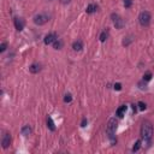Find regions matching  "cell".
<instances>
[{
  "instance_id": "9a60e30c",
  "label": "cell",
  "mask_w": 154,
  "mask_h": 154,
  "mask_svg": "<svg viewBox=\"0 0 154 154\" xmlns=\"http://www.w3.org/2000/svg\"><path fill=\"white\" fill-rule=\"evenodd\" d=\"M53 47H54L56 49H60L61 47H63V41H61V40H59V39H58V40L56 41V42L53 44Z\"/></svg>"
},
{
  "instance_id": "8992f818",
  "label": "cell",
  "mask_w": 154,
  "mask_h": 154,
  "mask_svg": "<svg viewBox=\"0 0 154 154\" xmlns=\"http://www.w3.org/2000/svg\"><path fill=\"white\" fill-rule=\"evenodd\" d=\"M57 40H58V36H57V34H54V33H51V34H48V35H46V36H45L44 42H45V45H53Z\"/></svg>"
},
{
  "instance_id": "ffe728a7",
  "label": "cell",
  "mask_w": 154,
  "mask_h": 154,
  "mask_svg": "<svg viewBox=\"0 0 154 154\" xmlns=\"http://www.w3.org/2000/svg\"><path fill=\"white\" fill-rule=\"evenodd\" d=\"M132 40H134V39H132L131 36H129V37H127V40H124V41H123V45H124V46H128L130 42H131V41Z\"/></svg>"
},
{
  "instance_id": "7a4b0ae2",
  "label": "cell",
  "mask_w": 154,
  "mask_h": 154,
  "mask_svg": "<svg viewBox=\"0 0 154 154\" xmlns=\"http://www.w3.org/2000/svg\"><path fill=\"white\" fill-rule=\"evenodd\" d=\"M118 127V120L116 118H111L107 123V125H106V132H107V135L108 137L111 139L112 143H115L116 140H115V132H116V129Z\"/></svg>"
},
{
  "instance_id": "277c9868",
  "label": "cell",
  "mask_w": 154,
  "mask_h": 154,
  "mask_svg": "<svg viewBox=\"0 0 154 154\" xmlns=\"http://www.w3.org/2000/svg\"><path fill=\"white\" fill-rule=\"evenodd\" d=\"M49 18L51 17L48 15H46V13H40V15L34 17V23L36 25H44V24H46L48 22Z\"/></svg>"
},
{
  "instance_id": "3957f363",
  "label": "cell",
  "mask_w": 154,
  "mask_h": 154,
  "mask_svg": "<svg viewBox=\"0 0 154 154\" xmlns=\"http://www.w3.org/2000/svg\"><path fill=\"white\" fill-rule=\"evenodd\" d=\"M150 19H152V16L148 11H143L139 16V22L142 27H148L150 24Z\"/></svg>"
},
{
  "instance_id": "cb8c5ba5",
  "label": "cell",
  "mask_w": 154,
  "mask_h": 154,
  "mask_svg": "<svg viewBox=\"0 0 154 154\" xmlns=\"http://www.w3.org/2000/svg\"><path fill=\"white\" fill-rule=\"evenodd\" d=\"M87 123H88V120H87L86 118H83V120H82V123H81V127H82V128H84V127L87 125Z\"/></svg>"
},
{
  "instance_id": "ba28073f",
  "label": "cell",
  "mask_w": 154,
  "mask_h": 154,
  "mask_svg": "<svg viewBox=\"0 0 154 154\" xmlns=\"http://www.w3.org/2000/svg\"><path fill=\"white\" fill-rule=\"evenodd\" d=\"M15 27H16V29L18 30V32L23 30L24 27H25L24 19H23V18H19V17H16V18H15Z\"/></svg>"
},
{
  "instance_id": "4fadbf2b",
  "label": "cell",
  "mask_w": 154,
  "mask_h": 154,
  "mask_svg": "<svg viewBox=\"0 0 154 154\" xmlns=\"http://www.w3.org/2000/svg\"><path fill=\"white\" fill-rule=\"evenodd\" d=\"M96 10H98V6L95 4H90V5H88L86 11H87V13H94V12H96Z\"/></svg>"
},
{
  "instance_id": "ac0fdd59",
  "label": "cell",
  "mask_w": 154,
  "mask_h": 154,
  "mask_svg": "<svg viewBox=\"0 0 154 154\" xmlns=\"http://www.w3.org/2000/svg\"><path fill=\"white\" fill-rule=\"evenodd\" d=\"M140 147H141V141L139 140V141H136V143H135V146L132 147V152H137V150L140 149Z\"/></svg>"
},
{
  "instance_id": "2e32d148",
  "label": "cell",
  "mask_w": 154,
  "mask_h": 154,
  "mask_svg": "<svg viewBox=\"0 0 154 154\" xmlns=\"http://www.w3.org/2000/svg\"><path fill=\"white\" fill-rule=\"evenodd\" d=\"M107 37H108V33L107 32H102L100 34V41H101V42H105V41L107 40Z\"/></svg>"
},
{
  "instance_id": "5bb4252c",
  "label": "cell",
  "mask_w": 154,
  "mask_h": 154,
  "mask_svg": "<svg viewBox=\"0 0 154 154\" xmlns=\"http://www.w3.org/2000/svg\"><path fill=\"white\" fill-rule=\"evenodd\" d=\"M47 127L52 130V131H54L56 130V127H54V123H53V120H52V118L51 117H47Z\"/></svg>"
},
{
  "instance_id": "8fae6325",
  "label": "cell",
  "mask_w": 154,
  "mask_h": 154,
  "mask_svg": "<svg viewBox=\"0 0 154 154\" xmlns=\"http://www.w3.org/2000/svg\"><path fill=\"white\" fill-rule=\"evenodd\" d=\"M20 132H22V135H24V136H29V135H32L33 130H32V128H30L29 125H25V127L22 128Z\"/></svg>"
},
{
  "instance_id": "e0dca14e",
  "label": "cell",
  "mask_w": 154,
  "mask_h": 154,
  "mask_svg": "<svg viewBox=\"0 0 154 154\" xmlns=\"http://www.w3.org/2000/svg\"><path fill=\"white\" fill-rule=\"evenodd\" d=\"M152 79V72H149V71H147V72L143 75V81H146V82H148V81H150Z\"/></svg>"
},
{
  "instance_id": "484cf974",
  "label": "cell",
  "mask_w": 154,
  "mask_h": 154,
  "mask_svg": "<svg viewBox=\"0 0 154 154\" xmlns=\"http://www.w3.org/2000/svg\"><path fill=\"white\" fill-rule=\"evenodd\" d=\"M70 1H71V0H61V4H64V5H65V4H69Z\"/></svg>"
},
{
  "instance_id": "30bf717a",
  "label": "cell",
  "mask_w": 154,
  "mask_h": 154,
  "mask_svg": "<svg viewBox=\"0 0 154 154\" xmlns=\"http://www.w3.org/2000/svg\"><path fill=\"white\" fill-rule=\"evenodd\" d=\"M72 48H74V51H76V52L82 51V48H83V44H82V41H79V40L75 41V42L72 44Z\"/></svg>"
},
{
  "instance_id": "44dd1931",
  "label": "cell",
  "mask_w": 154,
  "mask_h": 154,
  "mask_svg": "<svg viewBox=\"0 0 154 154\" xmlns=\"http://www.w3.org/2000/svg\"><path fill=\"white\" fill-rule=\"evenodd\" d=\"M71 100H72V96H71V94H66L64 96V102H71Z\"/></svg>"
},
{
  "instance_id": "d4e9b609",
  "label": "cell",
  "mask_w": 154,
  "mask_h": 154,
  "mask_svg": "<svg viewBox=\"0 0 154 154\" xmlns=\"http://www.w3.org/2000/svg\"><path fill=\"white\" fill-rule=\"evenodd\" d=\"M115 89H116V90H120V89H122V84H120V83H116V84H115Z\"/></svg>"
},
{
  "instance_id": "5b68a950",
  "label": "cell",
  "mask_w": 154,
  "mask_h": 154,
  "mask_svg": "<svg viewBox=\"0 0 154 154\" xmlns=\"http://www.w3.org/2000/svg\"><path fill=\"white\" fill-rule=\"evenodd\" d=\"M112 20H113V24L117 29H122L123 27H124V20H123V18L119 16V15H116V13H112Z\"/></svg>"
},
{
  "instance_id": "9c48e42d",
  "label": "cell",
  "mask_w": 154,
  "mask_h": 154,
  "mask_svg": "<svg viewBox=\"0 0 154 154\" xmlns=\"http://www.w3.org/2000/svg\"><path fill=\"white\" fill-rule=\"evenodd\" d=\"M40 70H41V65L37 64V63L32 64V65H30V68H29V71L32 74H37V72H40Z\"/></svg>"
},
{
  "instance_id": "7c38bea8",
  "label": "cell",
  "mask_w": 154,
  "mask_h": 154,
  "mask_svg": "<svg viewBox=\"0 0 154 154\" xmlns=\"http://www.w3.org/2000/svg\"><path fill=\"white\" fill-rule=\"evenodd\" d=\"M125 112H127V106H125V105H123V106H120V107H119V108L117 110V116H118L119 118L124 117Z\"/></svg>"
},
{
  "instance_id": "52a82bcc",
  "label": "cell",
  "mask_w": 154,
  "mask_h": 154,
  "mask_svg": "<svg viewBox=\"0 0 154 154\" xmlns=\"http://www.w3.org/2000/svg\"><path fill=\"white\" fill-rule=\"evenodd\" d=\"M10 145H11V135H10L8 132H5L1 139V146H3V148L6 149L10 147Z\"/></svg>"
},
{
  "instance_id": "d6986e66",
  "label": "cell",
  "mask_w": 154,
  "mask_h": 154,
  "mask_svg": "<svg viewBox=\"0 0 154 154\" xmlns=\"http://www.w3.org/2000/svg\"><path fill=\"white\" fill-rule=\"evenodd\" d=\"M137 106H139V108H140L141 111H145V110L147 108V105L145 104V102H139Z\"/></svg>"
},
{
  "instance_id": "6da1fadb",
  "label": "cell",
  "mask_w": 154,
  "mask_h": 154,
  "mask_svg": "<svg viewBox=\"0 0 154 154\" xmlns=\"http://www.w3.org/2000/svg\"><path fill=\"white\" fill-rule=\"evenodd\" d=\"M152 136H153V125L150 122L146 120L141 127V137L145 141L149 142L152 140Z\"/></svg>"
},
{
  "instance_id": "7402d4cb",
  "label": "cell",
  "mask_w": 154,
  "mask_h": 154,
  "mask_svg": "<svg viewBox=\"0 0 154 154\" xmlns=\"http://www.w3.org/2000/svg\"><path fill=\"white\" fill-rule=\"evenodd\" d=\"M132 5V0H124V6L125 7H131Z\"/></svg>"
},
{
  "instance_id": "603a6c76",
  "label": "cell",
  "mask_w": 154,
  "mask_h": 154,
  "mask_svg": "<svg viewBox=\"0 0 154 154\" xmlns=\"http://www.w3.org/2000/svg\"><path fill=\"white\" fill-rule=\"evenodd\" d=\"M6 47H7V44L6 42H3L1 46H0V52H4V51L6 49Z\"/></svg>"
}]
</instances>
